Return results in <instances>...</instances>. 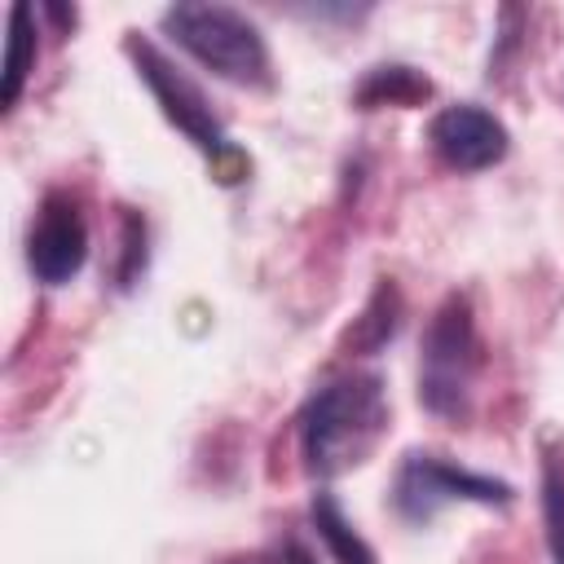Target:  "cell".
<instances>
[{
	"label": "cell",
	"instance_id": "cell-1",
	"mask_svg": "<svg viewBox=\"0 0 564 564\" xmlns=\"http://www.w3.org/2000/svg\"><path fill=\"white\" fill-rule=\"evenodd\" d=\"M388 419H392V405H388V388L379 375L352 370V375L322 383L295 419L308 476L326 480V476H344L361 467L388 436Z\"/></svg>",
	"mask_w": 564,
	"mask_h": 564
},
{
	"label": "cell",
	"instance_id": "cell-2",
	"mask_svg": "<svg viewBox=\"0 0 564 564\" xmlns=\"http://www.w3.org/2000/svg\"><path fill=\"white\" fill-rule=\"evenodd\" d=\"M480 375V339L476 313L463 291H449L441 308L427 317L419 344V401L436 419H467L471 392Z\"/></svg>",
	"mask_w": 564,
	"mask_h": 564
},
{
	"label": "cell",
	"instance_id": "cell-3",
	"mask_svg": "<svg viewBox=\"0 0 564 564\" xmlns=\"http://www.w3.org/2000/svg\"><path fill=\"white\" fill-rule=\"evenodd\" d=\"M163 31L212 75L238 88H273L269 44L247 13L229 4H172L163 13Z\"/></svg>",
	"mask_w": 564,
	"mask_h": 564
},
{
	"label": "cell",
	"instance_id": "cell-4",
	"mask_svg": "<svg viewBox=\"0 0 564 564\" xmlns=\"http://www.w3.org/2000/svg\"><path fill=\"white\" fill-rule=\"evenodd\" d=\"M123 48H128V57H132V66H137V75L145 79V88L154 93V101H159V110H163V119L176 128V132H185L212 163H216V172H220V181L225 185H234L238 176H247V159L229 145V137H225V128H220V119H216V110H212V101L203 97V88L181 70V66H172L141 31H132L128 40H123Z\"/></svg>",
	"mask_w": 564,
	"mask_h": 564
},
{
	"label": "cell",
	"instance_id": "cell-5",
	"mask_svg": "<svg viewBox=\"0 0 564 564\" xmlns=\"http://www.w3.org/2000/svg\"><path fill=\"white\" fill-rule=\"evenodd\" d=\"M454 502H480V507H507L511 502V485L467 471L441 454H405L392 480V507L401 520L410 524H427L436 511L454 507Z\"/></svg>",
	"mask_w": 564,
	"mask_h": 564
},
{
	"label": "cell",
	"instance_id": "cell-6",
	"mask_svg": "<svg viewBox=\"0 0 564 564\" xmlns=\"http://www.w3.org/2000/svg\"><path fill=\"white\" fill-rule=\"evenodd\" d=\"M88 260V225L70 194L48 189L31 229H26V264L44 286L70 282Z\"/></svg>",
	"mask_w": 564,
	"mask_h": 564
},
{
	"label": "cell",
	"instance_id": "cell-7",
	"mask_svg": "<svg viewBox=\"0 0 564 564\" xmlns=\"http://www.w3.org/2000/svg\"><path fill=\"white\" fill-rule=\"evenodd\" d=\"M427 141L436 150V159L454 172H485L494 163L507 159L511 150V137L502 128V119H494L485 106H445L432 128H427Z\"/></svg>",
	"mask_w": 564,
	"mask_h": 564
},
{
	"label": "cell",
	"instance_id": "cell-8",
	"mask_svg": "<svg viewBox=\"0 0 564 564\" xmlns=\"http://www.w3.org/2000/svg\"><path fill=\"white\" fill-rule=\"evenodd\" d=\"M432 97V79L414 66H375L361 84H357V106L361 110H375V106H419Z\"/></svg>",
	"mask_w": 564,
	"mask_h": 564
},
{
	"label": "cell",
	"instance_id": "cell-9",
	"mask_svg": "<svg viewBox=\"0 0 564 564\" xmlns=\"http://www.w3.org/2000/svg\"><path fill=\"white\" fill-rule=\"evenodd\" d=\"M308 516H313V529L326 542V551H330L335 564H379L375 551H370V542L344 520V511H339V502L330 494H317L313 507H308Z\"/></svg>",
	"mask_w": 564,
	"mask_h": 564
},
{
	"label": "cell",
	"instance_id": "cell-10",
	"mask_svg": "<svg viewBox=\"0 0 564 564\" xmlns=\"http://www.w3.org/2000/svg\"><path fill=\"white\" fill-rule=\"evenodd\" d=\"M31 66H35V9L13 4L9 9V57H4V110L18 106Z\"/></svg>",
	"mask_w": 564,
	"mask_h": 564
},
{
	"label": "cell",
	"instance_id": "cell-11",
	"mask_svg": "<svg viewBox=\"0 0 564 564\" xmlns=\"http://www.w3.org/2000/svg\"><path fill=\"white\" fill-rule=\"evenodd\" d=\"M397 326H401V295H397L392 278H379V286H375L366 313H361V317L352 322V330H348V344H352L357 352H375V348H383V344L397 335Z\"/></svg>",
	"mask_w": 564,
	"mask_h": 564
},
{
	"label": "cell",
	"instance_id": "cell-12",
	"mask_svg": "<svg viewBox=\"0 0 564 564\" xmlns=\"http://www.w3.org/2000/svg\"><path fill=\"white\" fill-rule=\"evenodd\" d=\"M542 524H546V546L551 560L564 564V454L542 458Z\"/></svg>",
	"mask_w": 564,
	"mask_h": 564
},
{
	"label": "cell",
	"instance_id": "cell-13",
	"mask_svg": "<svg viewBox=\"0 0 564 564\" xmlns=\"http://www.w3.org/2000/svg\"><path fill=\"white\" fill-rule=\"evenodd\" d=\"M278 560H282V564H313V555H308L300 542H286V546L278 551Z\"/></svg>",
	"mask_w": 564,
	"mask_h": 564
},
{
	"label": "cell",
	"instance_id": "cell-14",
	"mask_svg": "<svg viewBox=\"0 0 564 564\" xmlns=\"http://www.w3.org/2000/svg\"><path fill=\"white\" fill-rule=\"evenodd\" d=\"M225 564H282V560H278V551H273V555H234V560H225Z\"/></svg>",
	"mask_w": 564,
	"mask_h": 564
}]
</instances>
